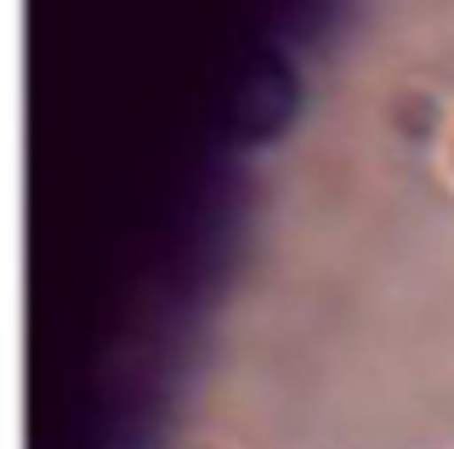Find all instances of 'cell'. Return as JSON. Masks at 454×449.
Masks as SVG:
<instances>
[{
  "instance_id": "1",
  "label": "cell",
  "mask_w": 454,
  "mask_h": 449,
  "mask_svg": "<svg viewBox=\"0 0 454 449\" xmlns=\"http://www.w3.org/2000/svg\"><path fill=\"white\" fill-rule=\"evenodd\" d=\"M397 120H403L409 137H426V131H432V103H426V97H409V103L397 108Z\"/></svg>"
}]
</instances>
